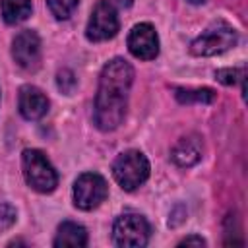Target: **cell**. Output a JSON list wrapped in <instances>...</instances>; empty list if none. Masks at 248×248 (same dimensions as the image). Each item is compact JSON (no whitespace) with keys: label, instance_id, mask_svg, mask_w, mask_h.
Instances as JSON below:
<instances>
[{"label":"cell","instance_id":"1","mask_svg":"<svg viewBox=\"0 0 248 248\" xmlns=\"http://www.w3.org/2000/svg\"><path fill=\"white\" fill-rule=\"evenodd\" d=\"M134 81V68L124 58H112L105 64L95 95V124L103 132L118 128L126 116L128 93Z\"/></svg>","mask_w":248,"mask_h":248},{"label":"cell","instance_id":"2","mask_svg":"<svg viewBox=\"0 0 248 248\" xmlns=\"http://www.w3.org/2000/svg\"><path fill=\"white\" fill-rule=\"evenodd\" d=\"M21 167H23V176L25 182L41 192V194H48L56 188L58 184V174L54 170V167L50 165V161L46 159V155L39 149H25L21 153Z\"/></svg>","mask_w":248,"mask_h":248},{"label":"cell","instance_id":"3","mask_svg":"<svg viewBox=\"0 0 248 248\" xmlns=\"http://www.w3.org/2000/svg\"><path fill=\"white\" fill-rule=\"evenodd\" d=\"M236 39L238 37H236L234 27L219 19V21H213L205 31H202L200 37L192 41L190 50L196 56H215V54H223L229 48H232L236 45Z\"/></svg>","mask_w":248,"mask_h":248},{"label":"cell","instance_id":"4","mask_svg":"<svg viewBox=\"0 0 248 248\" xmlns=\"http://www.w3.org/2000/svg\"><path fill=\"white\" fill-rule=\"evenodd\" d=\"M114 180L128 192L141 186L149 176V161L141 151L128 149L120 153L112 163Z\"/></svg>","mask_w":248,"mask_h":248},{"label":"cell","instance_id":"5","mask_svg":"<svg viewBox=\"0 0 248 248\" xmlns=\"http://www.w3.org/2000/svg\"><path fill=\"white\" fill-rule=\"evenodd\" d=\"M149 223L138 213H124L112 225V238L120 248L145 246L149 240Z\"/></svg>","mask_w":248,"mask_h":248},{"label":"cell","instance_id":"6","mask_svg":"<svg viewBox=\"0 0 248 248\" xmlns=\"http://www.w3.org/2000/svg\"><path fill=\"white\" fill-rule=\"evenodd\" d=\"M108 196L107 180L97 172H83L74 182V203L83 211L99 207Z\"/></svg>","mask_w":248,"mask_h":248},{"label":"cell","instance_id":"7","mask_svg":"<svg viewBox=\"0 0 248 248\" xmlns=\"http://www.w3.org/2000/svg\"><path fill=\"white\" fill-rule=\"evenodd\" d=\"M118 33V16L108 0H99L85 27V37L93 43L108 41Z\"/></svg>","mask_w":248,"mask_h":248},{"label":"cell","instance_id":"8","mask_svg":"<svg viewBox=\"0 0 248 248\" xmlns=\"http://www.w3.org/2000/svg\"><path fill=\"white\" fill-rule=\"evenodd\" d=\"M12 56L23 70H35L41 62V39L35 31L23 29L14 37Z\"/></svg>","mask_w":248,"mask_h":248},{"label":"cell","instance_id":"9","mask_svg":"<svg viewBox=\"0 0 248 248\" xmlns=\"http://www.w3.org/2000/svg\"><path fill=\"white\" fill-rule=\"evenodd\" d=\"M128 50L140 60H153L159 54V37L151 23H138L128 35Z\"/></svg>","mask_w":248,"mask_h":248},{"label":"cell","instance_id":"10","mask_svg":"<svg viewBox=\"0 0 248 248\" xmlns=\"http://www.w3.org/2000/svg\"><path fill=\"white\" fill-rule=\"evenodd\" d=\"M17 105H19V112L23 118L27 120H39L46 114L48 110V99L45 97V93L35 87V85H23L19 89V97H17Z\"/></svg>","mask_w":248,"mask_h":248},{"label":"cell","instance_id":"11","mask_svg":"<svg viewBox=\"0 0 248 248\" xmlns=\"http://www.w3.org/2000/svg\"><path fill=\"white\" fill-rule=\"evenodd\" d=\"M202 151H203L202 138L196 134H190V136L180 138L174 143V147L170 151V159L178 167H192L202 159Z\"/></svg>","mask_w":248,"mask_h":248},{"label":"cell","instance_id":"12","mask_svg":"<svg viewBox=\"0 0 248 248\" xmlns=\"http://www.w3.org/2000/svg\"><path fill=\"white\" fill-rule=\"evenodd\" d=\"M87 244V231L78 225V223H72V221H64L60 227H58V232H56V238H54V246L56 248H81Z\"/></svg>","mask_w":248,"mask_h":248},{"label":"cell","instance_id":"13","mask_svg":"<svg viewBox=\"0 0 248 248\" xmlns=\"http://www.w3.org/2000/svg\"><path fill=\"white\" fill-rule=\"evenodd\" d=\"M0 10H2V17L6 23L16 25L25 21L31 16V0H0Z\"/></svg>","mask_w":248,"mask_h":248},{"label":"cell","instance_id":"14","mask_svg":"<svg viewBox=\"0 0 248 248\" xmlns=\"http://www.w3.org/2000/svg\"><path fill=\"white\" fill-rule=\"evenodd\" d=\"M174 95L180 103H203V105H207V103L215 101V91L209 89V87H196V89L176 87Z\"/></svg>","mask_w":248,"mask_h":248},{"label":"cell","instance_id":"15","mask_svg":"<svg viewBox=\"0 0 248 248\" xmlns=\"http://www.w3.org/2000/svg\"><path fill=\"white\" fill-rule=\"evenodd\" d=\"M46 4L56 19H68L76 12L79 0H46Z\"/></svg>","mask_w":248,"mask_h":248},{"label":"cell","instance_id":"16","mask_svg":"<svg viewBox=\"0 0 248 248\" xmlns=\"http://www.w3.org/2000/svg\"><path fill=\"white\" fill-rule=\"evenodd\" d=\"M76 76H74V72L72 70H68V68H62L58 74H56V85H58V89L62 91V93H66V95H70L74 89H76Z\"/></svg>","mask_w":248,"mask_h":248},{"label":"cell","instance_id":"17","mask_svg":"<svg viewBox=\"0 0 248 248\" xmlns=\"http://www.w3.org/2000/svg\"><path fill=\"white\" fill-rule=\"evenodd\" d=\"M215 78L225 85H234L238 79H244V72L234 68H223V70H217Z\"/></svg>","mask_w":248,"mask_h":248},{"label":"cell","instance_id":"18","mask_svg":"<svg viewBox=\"0 0 248 248\" xmlns=\"http://www.w3.org/2000/svg\"><path fill=\"white\" fill-rule=\"evenodd\" d=\"M16 223V209L8 202H0V231L10 229Z\"/></svg>","mask_w":248,"mask_h":248},{"label":"cell","instance_id":"19","mask_svg":"<svg viewBox=\"0 0 248 248\" xmlns=\"http://www.w3.org/2000/svg\"><path fill=\"white\" fill-rule=\"evenodd\" d=\"M178 246H205V240H203L202 236H196V234H192V236H186V238H182V240L178 242Z\"/></svg>","mask_w":248,"mask_h":248},{"label":"cell","instance_id":"20","mask_svg":"<svg viewBox=\"0 0 248 248\" xmlns=\"http://www.w3.org/2000/svg\"><path fill=\"white\" fill-rule=\"evenodd\" d=\"M116 2H118L122 8H128V6H132V2H134V0H116Z\"/></svg>","mask_w":248,"mask_h":248},{"label":"cell","instance_id":"21","mask_svg":"<svg viewBox=\"0 0 248 248\" xmlns=\"http://www.w3.org/2000/svg\"><path fill=\"white\" fill-rule=\"evenodd\" d=\"M188 2H190V4H203L205 0H188Z\"/></svg>","mask_w":248,"mask_h":248}]
</instances>
